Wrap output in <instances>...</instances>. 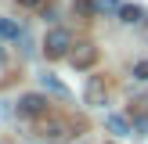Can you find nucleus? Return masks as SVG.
<instances>
[{"label": "nucleus", "instance_id": "f257e3e1", "mask_svg": "<svg viewBox=\"0 0 148 144\" xmlns=\"http://www.w3.org/2000/svg\"><path fill=\"white\" fill-rule=\"evenodd\" d=\"M69 47H72L69 29H51V33H47V40H43V50H47V58H65V54H69Z\"/></svg>", "mask_w": 148, "mask_h": 144}, {"label": "nucleus", "instance_id": "f03ea898", "mask_svg": "<svg viewBox=\"0 0 148 144\" xmlns=\"http://www.w3.org/2000/svg\"><path fill=\"white\" fill-rule=\"evenodd\" d=\"M47 112V94H22L18 97V115H43Z\"/></svg>", "mask_w": 148, "mask_h": 144}, {"label": "nucleus", "instance_id": "7ed1b4c3", "mask_svg": "<svg viewBox=\"0 0 148 144\" xmlns=\"http://www.w3.org/2000/svg\"><path fill=\"white\" fill-rule=\"evenodd\" d=\"M69 61L76 65V69H90V65L98 61V50H94L90 43H79V47H76V50L69 54Z\"/></svg>", "mask_w": 148, "mask_h": 144}, {"label": "nucleus", "instance_id": "20e7f679", "mask_svg": "<svg viewBox=\"0 0 148 144\" xmlns=\"http://www.w3.org/2000/svg\"><path fill=\"white\" fill-rule=\"evenodd\" d=\"M83 97H87V105H105V83H101V76H90V79H87Z\"/></svg>", "mask_w": 148, "mask_h": 144}, {"label": "nucleus", "instance_id": "39448f33", "mask_svg": "<svg viewBox=\"0 0 148 144\" xmlns=\"http://www.w3.org/2000/svg\"><path fill=\"white\" fill-rule=\"evenodd\" d=\"M0 36H4V40H18V36H22V25L14 18H0Z\"/></svg>", "mask_w": 148, "mask_h": 144}, {"label": "nucleus", "instance_id": "423d86ee", "mask_svg": "<svg viewBox=\"0 0 148 144\" xmlns=\"http://www.w3.org/2000/svg\"><path fill=\"white\" fill-rule=\"evenodd\" d=\"M105 126L112 130V133H119V137H123V133H130V122L123 119V115H105Z\"/></svg>", "mask_w": 148, "mask_h": 144}, {"label": "nucleus", "instance_id": "0eeeda50", "mask_svg": "<svg viewBox=\"0 0 148 144\" xmlns=\"http://www.w3.org/2000/svg\"><path fill=\"white\" fill-rule=\"evenodd\" d=\"M43 90H51V94H58V97H69V86H65V83H58L54 76H43Z\"/></svg>", "mask_w": 148, "mask_h": 144}, {"label": "nucleus", "instance_id": "6e6552de", "mask_svg": "<svg viewBox=\"0 0 148 144\" xmlns=\"http://www.w3.org/2000/svg\"><path fill=\"white\" fill-rule=\"evenodd\" d=\"M119 0H94V14H105V11H116V14H119Z\"/></svg>", "mask_w": 148, "mask_h": 144}, {"label": "nucleus", "instance_id": "1a4fd4ad", "mask_svg": "<svg viewBox=\"0 0 148 144\" xmlns=\"http://www.w3.org/2000/svg\"><path fill=\"white\" fill-rule=\"evenodd\" d=\"M119 22H127V25L141 22V7H119Z\"/></svg>", "mask_w": 148, "mask_h": 144}, {"label": "nucleus", "instance_id": "9d476101", "mask_svg": "<svg viewBox=\"0 0 148 144\" xmlns=\"http://www.w3.org/2000/svg\"><path fill=\"white\" fill-rule=\"evenodd\" d=\"M134 79L148 83V61H137V65H134Z\"/></svg>", "mask_w": 148, "mask_h": 144}, {"label": "nucleus", "instance_id": "9b49d317", "mask_svg": "<svg viewBox=\"0 0 148 144\" xmlns=\"http://www.w3.org/2000/svg\"><path fill=\"white\" fill-rule=\"evenodd\" d=\"M134 130H141V133H148V119H134Z\"/></svg>", "mask_w": 148, "mask_h": 144}, {"label": "nucleus", "instance_id": "f8f14e48", "mask_svg": "<svg viewBox=\"0 0 148 144\" xmlns=\"http://www.w3.org/2000/svg\"><path fill=\"white\" fill-rule=\"evenodd\" d=\"M18 4H22V7H40L43 0H18Z\"/></svg>", "mask_w": 148, "mask_h": 144}]
</instances>
